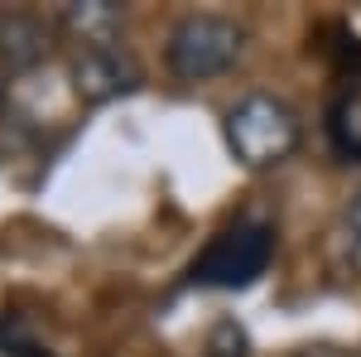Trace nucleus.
<instances>
[{
	"label": "nucleus",
	"mask_w": 361,
	"mask_h": 357,
	"mask_svg": "<svg viewBox=\"0 0 361 357\" xmlns=\"http://www.w3.org/2000/svg\"><path fill=\"white\" fill-rule=\"evenodd\" d=\"M222 136L231 160L246 169H275L304 145V121L275 92H246L236 107H226Z\"/></svg>",
	"instance_id": "obj_1"
},
{
	"label": "nucleus",
	"mask_w": 361,
	"mask_h": 357,
	"mask_svg": "<svg viewBox=\"0 0 361 357\" xmlns=\"http://www.w3.org/2000/svg\"><path fill=\"white\" fill-rule=\"evenodd\" d=\"M241 49H246V29L236 20H226V15H183L169 29L164 63L183 83H207V78H222L226 68H236Z\"/></svg>",
	"instance_id": "obj_2"
},
{
	"label": "nucleus",
	"mask_w": 361,
	"mask_h": 357,
	"mask_svg": "<svg viewBox=\"0 0 361 357\" xmlns=\"http://www.w3.org/2000/svg\"><path fill=\"white\" fill-rule=\"evenodd\" d=\"M275 256V227L265 222H236L217 232L202 256L193 261V285H207V290H246L255 285L265 266Z\"/></svg>",
	"instance_id": "obj_3"
},
{
	"label": "nucleus",
	"mask_w": 361,
	"mask_h": 357,
	"mask_svg": "<svg viewBox=\"0 0 361 357\" xmlns=\"http://www.w3.org/2000/svg\"><path fill=\"white\" fill-rule=\"evenodd\" d=\"M145 83L140 58L116 39V44H97V49H78L73 54V92L82 97L87 107H106L130 97Z\"/></svg>",
	"instance_id": "obj_4"
},
{
	"label": "nucleus",
	"mask_w": 361,
	"mask_h": 357,
	"mask_svg": "<svg viewBox=\"0 0 361 357\" xmlns=\"http://www.w3.org/2000/svg\"><path fill=\"white\" fill-rule=\"evenodd\" d=\"M54 49V29L34 10H0V58L10 63V73L39 68Z\"/></svg>",
	"instance_id": "obj_5"
},
{
	"label": "nucleus",
	"mask_w": 361,
	"mask_h": 357,
	"mask_svg": "<svg viewBox=\"0 0 361 357\" xmlns=\"http://www.w3.org/2000/svg\"><path fill=\"white\" fill-rule=\"evenodd\" d=\"M54 25L68 39H78V49L116 44L121 39V25H126V5H111V0H63Z\"/></svg>",
	"instance_id": "obj_6"
},
{
	"label": "nucleus",
	"mask_w": 361,
	"mask_h": 357,
	"mask_svg": "<svg viewBox=\"0 0 361 357\" xmlns=\"http://www.w3.org/2000/svg\"><path fill=\"white\" fill-rule=\"evenodd\" d=\"M328 266L342 280H361V189L342 203V213L328 227Z\"/></svg>",
	"instance_id": "obj_7"
},
{
	"label": "nucleus",
	"mask_w": 361,
	"mask_h": 357,
	"mask_svg": "<svg viewBox=\"0 0 361 357\" xmlns=\"http://www.w3.org/2000/svg\"><path fill=\"white\" fill-rule=\"evenodd\" d=\"M202 357H250V338H246V329H241L236 319H222V324H212L207 343H202Z\"/></svg>",
	"instance_id": "obj_8"
},
{
	"label": "nucleus",
	"mask_w": 361,
	"mask_h": 357,
	"mask_svg": "<svg viewBox=\"0 0 361 357\" xmlns=\"http://www.w3.org/2000/svg\"><path fill=\"white\" fill-rule=\"evenodd\" d=\"M10 78H15V73H10V63L0 58V116H5V107H10Z\"/></svg>",
	"instance_id": "obj_9"
}]
</instances>
